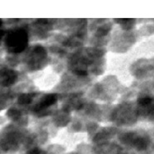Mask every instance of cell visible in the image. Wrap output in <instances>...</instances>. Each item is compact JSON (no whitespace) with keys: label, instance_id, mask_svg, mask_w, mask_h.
<instances>
[{"label":"cell","instance_id":"obj_2","mask_svg":"<svg viewBox=\"0 0 154 154\" xmlns=\"http://www.w3.org/2000/svg\"><path fill=\"white\" fill-rule=\"evenodd\" d=\"M3 77H4L3 83L5 85H9L14 82L16 75L14 74V72H12V71H6L3 73Z\"/></svg>","mask_w":154,"mask_h":154},{"label":"cell","instance_id":"obj_4","mask_svg":"<svg viewBox=\"0 0 154 154\" xmlns=\"http://www.w3.org/2000/svg\"><path fill=\"white\" fill-rule=\"evenodd\" d=\"M1 24H2V22H1V21H0V25H1ZM1 35H3V31H1V30H0V36Z\"/></svg>","mask_w":154,"mask_h":154},{"label":"cell","instance_id":"obj_3","mask_svg":"<svg viewBox=\"0 0 154 154\" xmlns=\"http://www.w3.org/2000/svg\"><path fill=\"white\" fill-rule=\"evenodd\" d=\"M55 101H56V98H55V96L54 95H49L47 97H45V98L42 100V102L41 103L42 107H46L48 106H51L54 103H55Z\"/></svg>","mask_w":154,"mask_h":154},{"label":"cell","instance_id":"obj_1","mask_svg":"<svg viewBox=\"0 0 154 154\" xmlns=\"http://www.w3.org/2000/svg\"><path fill=\"white\" fill-rule=\"evenodd\" d=\"M6 44L10 51H12L13 53L21 52L27 47V33L22 30H17L12 31L7 37Z\"/></svg>","mask_w":154,"mask_h":154}]
</instances>
